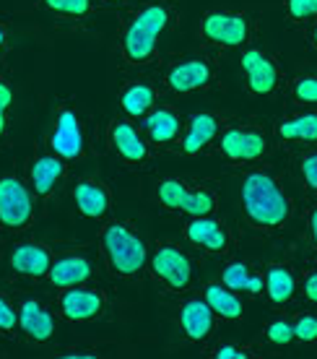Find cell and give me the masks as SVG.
Segmentation results:
<instances>
[{
  "label": "cell",
  "instance_id": "6da1fadb",
  "mask_svg": "<svg viewBox=\"0 0 317 359\" xmlns=\"http://www.w3.org/2000/svg\"><path fill=\"white\" fill-rule=\"evenodd\" d=\"M177 0H138L120 8L118 60L125 73H148L164 60V47L180 27Z\"/></svg>",
  "mask_w": 317,
  "mask_h": 359
},
{
  "label": "cell",
  "instance_id": "7a4b0ae2",
  "mask_svg": "<svg viewBox=\"0 0 317 359\" xmlns=\"http://www.w3.org/2000/svg\"><path fill=\"white\" fill-rule=\"evenodd\" d=\"M239 211L250 232L263 240H276L294 222L297 201L276 172L258 164L239 175Z\"/></svg>",
  "mask_w": 317,
  "mask_h": 359
},
{
  "label": "cell",
  "instance_id": "3957f363",
  "mask_svg": "<svg viewBox=\"0 0 317 359\" xmlns=\"http://www.w3.org/2000/svg\"><path fill=\"white\" fill-rule=\"evenodd\" d=\"M154 76L162 86L164 97L190 99L203 97L218 89L221 81V60L218 53L200 50L185 55H164V60L154 68Z\"/></svg>",
  "mask_w": 317,
  "mask_h": 359
},
{
  "label": "cell",
  "instance_id": "277c9868",
  "mask_svg": "<svg viewBox=\"0 0 317 359\" xmlns=\"http://www.w3.org/2000/svg\"><path fill=\"white\" fill-rule=\"evenodd\" d=\"M99 261L101 269L118 281H138L148 271L151 243L138 232V226L127 219H107L99 229Z\"/></svg>",
  "mask_w": 317,
  "mask_h": 359
},
{
  "label": "cell",
  "instance_id": "5b68a950",
  "mask_svg": "<svg viewBox=\"0 0 317 359\" xmlns=\"http://www.w3.org/2000/svg\"><path fill=\"white\" fill-rule=\"evenodd\" d=\"M276 151L271 126L258 117H229L221 135H218L213 151L229 167H258L268 162Z\"/></svg>",
  "mask_w": 317,
  "mask_h": 359
},
{
  "label": "cell",
  "instance_id": "8992f818",
  "mask_svg": "<svg viewBox=\"0 0 317 359\" xmlns=\"http://www.w3.org/2000/svg\"><path fill=\"white\" fill-rule=\"evenodd\" d=\"M260 32V18L247 8L216 6L203 11L198 18V42L211 53H234L253 45Z\"/></svg>",
  "mask_w": 317,
  "mask_h": 359
},
{
  "label": "cell",
  "instance_id": "52a82bcc",
  "mask_svg": "<svg viewBox=\"0 0 317 359\" xmlns=\"http://www.w3.org/2000/svg\"><path fill=\"white\" fill-rule=\"evenodd\" d=\"M45 144L50 151L63 156L68 164L86 162L91 156L89 117L76 99H57Z\"/></svg>",
  "mask_w": 317,
  "mask_h": 359
},
{
  "label": "cell",
  "instance_id": "ba28073f",
  "mask_svg": "<svg viewBox=\"0 0 317 359\" xmlns=\"http://www.w3.org/2000/svg\"><path fill=\"white\" fill-rule=\"evenodd\" d=\"M156 201L162 211L177 219H192V216L216 214L221 208V196L218 190L206 182V180L192 177H162L156 185Z\"/></svg>",
  "mask_w": 317,
  "mask_h": 359
},
{
  "label": "cell",
  "instance_id": "9c48e42d",
  "mask_svg": "<svg viewBox=\"0 0 317 359\" xmlns=\"http://www.w3.org/2000/svg\"><path fill=\"white\" fill-rule=\"evenodd\" d=\"M146 273L151 276L162 294L182 297L190 292L192 281H195V263H192L190 252L185 250V243L156 240L151 243Z\"/></svg>",
  "mask_w": 317,
  "mask_h": 359
},
{
  "label": "cell",
  "instance_id": "30bf717a",
  "mask_svg": "<svg viewBox=\"0 0 317 359\" xmlns=\"http://www.w3.org/2000/svg\"><path fill=\"white\" fill-rule=\"evenodd\" d=\"M239 68H242V86L247 97L276 99L283 94L286 76L279 53L265 45H247L239 50Z\"/></svg>",
  "mask_w": 317,
  "mask_h": 359
},
{
  "label": "cell",
  "instance_id": "8fae6325",
  "mask_svg": "<svg viewBox=\"0 0 317 359\" xmlns=\"http://www.w3.org/2000/svg\"><path fill=\"white\" fill-rule=\"evenodd\" d=\"M109 154L120 162V167H125L130 172H148L154 170L159 151H156L148 135L143 133V128L138 120L125 115L112 117L107 123V133H104Z\"/></svg>",
  "mask_w": 317,
  "mask_h": 359
},
{
  "label": "cell",
  "instance_id": "7c38bea8",
  "mask_svg": "<svg viewBox=\"0 0 317 359\" xmlns=\"http://www.w3.org/2000/svg\"><path fill=\"white\" fill-rule=\"evenodd\" d=\"M39 198L29 188L27 177L3 175L0 177V234H24L36 222Z\"/></svg>",
  "mask_w": 317,
  "mask_h": 359
},
{
  "label": "cell",
  "instance_id": "4fadbf2b",
  "mask_svg": "<svg viewBox=\"0 0 317 359\" xmlns=\"http://www.w3.org/2000/svg\"><path fill=\"white\" fill-rule=\"evenodd\" d=\"M182 243L209 258H229L237 248V232L227 216L206 214L182 219Z\"/></svg>",
  "mask_w": 317,
  "mask_h": 359
},
{
  "label": "cell",
  "instance_id": "5bb4252c",
  "mask_svg": "<svg viewBox=\"0 0 317 359\" xmlns=\"http://www.w3.org/2000/svg\"><path fill=\"white\" fill-rule=\"evenodd\" d=\"M55 313L60 320L71 325H91L101 323L112 313V297L107 289L94 284H78L55 292Z\"/></svg>",
  "mask_w": 317,
  "mask_h": 359
},
{
  "label": "cell",
  "instance_id": "9a60e30c",
  "mask_svg": "<svg viewBox=\"0 0 317 359\" xmlns=\"http://www.w3.org/2000/svg\"><path fill=\"white\" fill-rule=\"evenodd\" d=\"M229 112L224 109H198L185 115V128H182V138L174 151L185 156V159H198L213 151L218 135L229 123Z\"/></svg>",
  "mask_w": 317,
  "mask_h": 359
},
{
  "label": "cell",
  "instance_id": "2e32d148",
  "mask_svg": "<svg viewBox=\"0 0 317 359\" xmlns=\"http://www.w3.org/2000/svg\"><path fill=\"white\" fill-rule=\"evenodd\" d=\"M271 133L286 154L317 146V107H289L271 120Z\"/></svg>",
  "mask_w": 317,
  "mask_h": 359
},
{
  "label": "cell",
  "instance_id": "e0dca14e",
  "mask_svg": "<svg viewBox=\"0 0 317 359\" xmlns=\"http://www.w3.org/2000/svg\"><path fill=\"white\" fill-rule=\"evenodd\" d=\"M218 320L209 302L200 294H182L177 302V328H180L182 339L190 346H200L206 349L213 336H216Z\"/></svg>",
  "mask_w": 317,
  "mask_h": 359
},
{
  "label": "cell",
  "instance_id": "ac0fdd59",
  "mask_svg": "<svg viewBox=\"0 0 317 359\" xmlns=\"http://www.w3.org/2000/svg\"><path fill=\"white\" fill-rule=\"evenodd\" d=\"M300 266L291 258H273L263 263V297L276 310L300 305Z\"/></svg>",
  "mask_w": 317,
  "mask_h": 359
},
{
  "label": "cell",
  "instance_id": "d6986e66",
  "mask_svg": "<svg viewBox=\"0 0 317 359\" xmlns=\"http://www.w3.org/2000/svg\"><path fill=\"white\" fill-rule=\"evenodd\" d=\"M68 167L63 156H57L50 149H39V151L29 159L27 164V182L39 198V203H50L52 198L60 196V190L68 182Z\"/></svg>",
  "mask_w": 317,
  "mask_h": 359
},
{
  "label": "cell",
  "instance_id": "ffe728a7",
  "mask_svg": "<svg viewBox=\"0 0 317 359\" xmlns=\"http://www.w3.org/2000/svg\"><path fill=\"white\" fill-rule=\"evenodd\" d=\"M162 99H164V91L151 71L130 73L118 89L120 115L133 117V120H138V123H141V117L148 115Z\"/></svg>",
  "mask_w": 317,
  "mask_h": 359
},
{
  "label": "cell",
  "instance_id": "44dd1931",
  "mask_svg": "<svg viewBox=\"0 0 317 359\" xmlns=\"http://www.w3.org/2000/svg\"><path fill=\"white\" fill-rule=\"evenodd\" d=\"M55 248L50 243L39 240H21L8 248L6 266L13 276L27 278V281H45L55 261Z\"/></svg>",
  "mask_w": 317,
  "mask_h": 359
},
{
  "label": "cell",
  "instance_id": "7402d4cb",
  "mask_svg": "<svg viewBox=\"0 0 317 359\" xmlns=\"http://www.w3.org/2000/svg\"><path fill=\"white\" fill-rule=\"evenodd\" d=\"M71 201L78 216L86 219V222H107L112 216V188L101 177H94V175H83V177H76L71 182Z\"/></svg>",
  "mask_w": 317,
  "mask_h": 359
},
{
  "label": "cell",
  "instance_id": "603a6c76",
  "mask_svg": "<svg viewBox=\"0 0 317 359\" xmlns=\"http://www.w3.org/2000/svg\"><path fill=\"white\" fill-rule=\"evenodd\" d=\"M141 128L148 135V141L159 154L174 151L182 138V128H185V112L174 107L172 102H159L146 117H141Z\"/></svg>",
  "mask_w": 317,
  "mask_h": 359
},
{
  "label": "cell",
  "instance_id": "cb8c5ba5",
  "mask_svg": "<svg viewBox=\"0 0 317 359\" xmlns=\"http://www.w3.org/2000/svg\"><path fill=\"white\" fill-rule=\"evenodd\" d=\"M18 305V328L29 344H50L57 333V313L52 305H47L42 297L27 294L16 302Z\"/></svg>",
  "mask_w": 317,
  "mask_h": 359
},
{
  "label": "cell",
  "instance_id": "d4e9b609",
  "mask_svg": "<svg viewBox=\"0 0 317 359\" xmlns=\"http://www.w3.org/2000/svg\"><path fill=\"white\" fill-rule=\"evenodd\" d=\"M99 273L97 269V263L91 255L81 250H68V252H60V255H55L52 261V269L47 273L45 284L55 292H60V289H68V287H78V284H89L94 281Z\"/></svg>",
  "mask_w": 317,
  "mask_h": 359
},
{
  "label": "cell",
  "instance_id": "484cf974",
  "mask_svg": "<svg viewBox=\"0 0 317 359\" xmlns=\"http://www.w3.org/2000/svg\"><path fill=\"white\" fill-rule=\"evenodd\" d=\"M34 6L65 29H89L104 8L101 0H34Z\"/></svg>",
  "mask_w": 317,
  "mask_h": 359
},
{
  "label": "cell",
  "instance_id": "4316f807",
  "mask_svg": "<svg viewBox=\"0 0 317 359\" xmlns=\"http://www.w3.org/2000/svg\"><path fill=\"white\" fill-rule=\"evenodd\" d=\"M218 278L247 299L263 297V263H255L250 258H234V261H227L221 266Z\"/></svg>",
  "mask_w": 317,
  "mask_h": 359
},
{
  "label": "cell",
  "instance_id": "83f0119b",
  "mask_svg": "<svg viewBox=\"0 0 317 359\" xmlns=\"http://www.w3.org/2000/svg\"><path fill=\"white\" fill-rule=\"evenodd\" d=\"M200 297L209 302V307L213 310L221 323H239L245 320V297L229 289L221 278L216 281H203L200 284Z\"/></svg>",
  "mask_w": 317,
  "mask_h": 359
},
{
  "label": "cell",
  "instance_id": "f1b7e54d",
  "mask_svg": "<svg viewBox=\"0 0 317 359\" xmlns=\"http://www.w3.org/2000/svg\"><path fill=\"white\" fill-rule=\"evenodd\" d=\"M281 97L289 107H317V68L289 73Z\"/></svg>",
  "mask_w": 317,
  "mask_h": 359
},
{
  "label": "cell",
  "instance_id": "f546056e",
  "mask_svg": "<svg viewBox=\"0 0 317 359\" xmlns=\"http://www.w3.org/2000/svg\"><path fill=\"white\" fill-rule=\"evenodd\" d=\"M13 109H16V83L8 65H0V149H6L13 135Z\"/></svg>",
  "mask_w": 317,
  "mask_h": 359
},
{
  "label": "cell",
  "instance_id": "4dcf8cb0",
  "mask_svg": "<svg viewBox=\"0 0 317 359\" xmlns=\"http://www.w3.org/2000/svg\"><path fill=\"white\" fill-rule=\"evenodd\" d=\"M260 346H268V349H291V346H297V336H294V323H291L289 310H281L279 315H273L271 320L263 325Z\"/></svg>",
  "mask_w": 317,
  "mask_h": 359
},
{
  "label": "cell",
  "instance_id": "1f68e13d",
  "mask_svg": "<svg viewBox=\"0 0 317 359\" xmlns=\"http://www.w3.org/2000/svg\"><path fill=\"white\" fill-rule=\"evenodd\" d=\"M289 159L291 172H294V177L300 180V185L304 188L307 198H317V146L289 154Z\"/></svg>",
  "mask_w": 317,
  "mask_h": 359
},
{
  "label": "cell",
  "instance_id": "d6a6232c",
  "mask_svg": "<svg viewBox=\"0 0 317 359\" xmlns=\"http://www.w3.org/2000/svg\"><path fill=\"white\" fill-rule=\"evenodd\" d=\"M291 313V323H294V336H297V346H315L317 344V310L315 307L300 305Z\"/></svg>",
  "mask_w": 317,
  "mask_h": 359
},
{
  "label": "cell",
  "instance_id": "836d02e7",
  "mask_svg": "<svg viewBox=\"0 0 317 359\" xmlns=\"http://www.w3.org/2000/svg\"><path fill=\"white\" fill-rule=\"evenodd\" d=\"M206 357L211 359H258L263 357L260 344H239V341H218L206 346Z\"/></svg>",
  "mask_w": 317,
  "mask_h": 359
},
{
  "label": "cell",
  "instance_id": "e575fe53",
  "mask_svg": "<svg viewBox=\"0 0 317 359\" xmlns=\"http://www.w3.org/2000/svg\"><path fill=\"white\" fill-rule=\"evenodd\" d=\"M300 305L317 310V250H309L304 266H300Z\"/></svg>",
  "mask_w": 317,
  "mask_h": 359
},
{
  "label": "cell",
  "instance_id": "d590c367",
  "mask_svg": "<svg viewBox=\"0 0 317 359\" xmlns=\"http://www.w3.org/2000/svg\"><path fill=\"white\" fill-rule=\"evenodd\" d=\"M283 18L291 29H304L317 18V0H283Z\"/></svg>",
  "mask_w": 317,
  "mask_h": 359
},
{
  "label": "cell",
  "instance_id": "8d00e7d4",
  "mask_svg": "<svg viewBox=\"0 0 317 359\" xmlns=\"http://www.w3.org/2000/svg\"><path fill=\"white\" fill-rule=\"evenodd\" d=\"M21 328H18V305L16 299L0 289V339H18Z\"/></svg>",
  "mask_w": 317,
  "mask_h": 359
},
{
  "label": "cell",
  "instance_id": "74e56055",
  "mask_svg": "<svg viewBox=\"0 0 317 359\" xmlns=\"http://www.w3.org/2000/svg\"><path fill=\"white\" fill-rule=\"evenodd\" d=\"M304 245L309 250H317V198H309L304 211Z\"/></svg>",
  "mask_w": 317,
  "mask_h": 359
},
{
  "label": "cell",
  "instance_id": "f35d334b",
  "mask_svg": "<svg viewBox=\"0 0 317 359\" xmlns=\"http://www.w3.org/2000/svg\"><path fill=\"white\" fill-rule=\"evenodd\" d=\"M10 47H13V21L8 13H0V65H6Z\"/></svg>",
  "mask_w": 317,
  "mask_h": 359
},
{
  "label": "cell",
  "instance_id": "ab89813d",
  "mask_svg": "<svg viewBox=\"0 0 317 359\" xmlns=\"http://www.w3.org/2000/svg\"><path fill=\"white\" fill-rule=\"evenodd\" d=\"M57 357H68V359H97L99 354L94 349H60Z\"/></svg>",
  "mask_w": 317,
  "mask_h": 359
},
{
  "label": "cell",
  "instance_id": "60d3db41",
  "mask_svg": "<svg viewBox=\"0 0 317 359\" xmlns=\"http://www.w3.org/2000/svg\"><path fill=\"white\" fill-rule=\"evenodd\" d=\"M302 34H304V42H307L309 50L317 53V18L312 21V24H307V27L302 29Z\"/></svg>",
  "mask_w": 317,
  "mask_h": 359
},
{
  "label": "cell",
  "instance_id": "b9f144b4",
  "mask_svg": "<svg viewBox=\"0 0 317 359\" xmlns=\"http://www.w3.org/2000/svg\"><path fill=\"white\" fill-rule=\"evenodd\" d=\"M138 0H101V6H107V8H125V6H133Z\"/></svg>",
  "mask_w": 317,
  "mask_h": 359
}]
</instances>
